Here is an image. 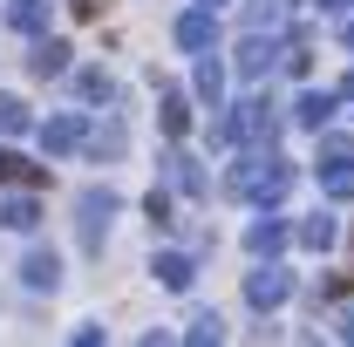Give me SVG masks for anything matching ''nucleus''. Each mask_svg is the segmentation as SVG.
<instances>
[{"instance_id":"1","label":"nucleus","mask_w":354,"mask_h":347,"mask_svg":"<svg viewBox=\"0 0 354 347\" xmlns=\"http://www.w3.org/2000/svg\"><path fill=\"white\" fill-rule=\"evenodd\" d=\"M286 184H293V171H286L279 157L232 164V198H259V205H272V198H286Z\"/></svg>"},{"instance_id":"2","label":"nucleus","mask_w":354,"mask_h":347,"mask_svg":"<svg viewBox=\"0 0 354 347\" xmlns=\"http://www.w3.org/2000/svg\"><path fill=\"white\" fill-rule=\"evenodd\" d=\"M286 293H293V272H286V265H259V272L245 279V300L252 306H279Z\"/></svg>"},{"instance_id":"3","label":"nucleus","mask_w":354,"mask_h":347,"mask_svg":"<svg viewBox=\"0 0 354 347\" xmlns=\"http://www.w3.org/2000/svg\"><path fill=\"white\" fill-rule=\"evenodd\" d=\"M320 191H327V198H354V150H327V164H320Z\"/></svg>"},{"instance_id":"4","label":"nucleus","mask_w":354,"mask_h":347,"mask_svg":"<svg viewBox=\"0 0 354 347\" xmlns=\"http://www.w3.org/2000/svg\"><path fill=\"white\" fill-rule=\"evenodd\" d=\"M212 35H218V28H212V7H198V14H184V21H177V48H191V55H205Z\"/></svg>"},{"instance_id":"5","label":"nucleus","mask_w":354,"mask_h":347,"mask_svg":"<svg viewBox=\"0 0 354 347\" xmlns=\"http://www.w3.org/2000/svg\"><path fill=\"white\" fill-rule=\"evenodd\" d=\"M109 212H116V198H109V191H88V198H82V238H88V245H102Z\"/></svg>"},{"instance_id":"6","label":"nucleus","mask_w":354,"mask_h":347,"mask_svg":"<svg viewBox=\"0 0 354 347\" xmlns=\"http://www.w3.org/2000/svg\"><path fill=\"white\" fill-rule=\"evenodd\" d=\"M245 245H252V252H279V245H286V225H279V218H259V225H252V232H245Z\"/></svg>"},{"instance_id":"7","label":"nucleus","mask_w":354,"mask_h":347,"mask_svg":"<svg viewBox=\"0 0 354 347\" xmlns=\"http://www.w3.org/2000/svg\"><path fill=\"white\" fill-rule=\"evenodd\" d=\"M327 116H334V95L307 88V95H300V123H307V130H327Z\"/></svg>"},{"instance_id":"8","label":"nucleus","mask_w":354,"mask_h":347,"mask_svg":"<svg viewBox=\"0 0 354 347\" xmlns=\"http://www.w3.org/2000/svg\"><path fill=\"white\" fill-rule=\"evenodd\" d=\"M300 245H307V252H327V245H334V218H327V212H313L307 225H300Z\"/></svg>"},{"instance_id":"9","label":"nucleus","mask_w":354,"mask_h":347,"mask_svg":"<svg viewBox=\"0 0 354 347\" xmlns=\"http://www.w3.org/2000/svg\"><path fill=\"white\" fill-rule=\"evenodd\" d=\"M272 68V41H245L239 48V75H266Z\"/></svg>"},{"instance_id":"10","label":"nucleus","mask_w":354,"mask_h":347,"mask_svg":"<svg viewBox=\"0 0 354 347\" xmlns=\"http://www.w3.org/2000/svg\"><path fill=\"white\" fill-rule=\"evenodd\" d=\"M82 143V116H62V123H48V150H75Z\"/></svg>"},{"instance_id":"11","label":"nucleus","mask_w":354,"mask_h":347,"mask_svg":"<svg viewBox=\"0 0 354 347\" xmlns=\"http://www.w3.org/2000/svg\"><path fill=\"white\" fill-rule=\"evenodd\" d=\"M0 184H41V171H35V164H21L14 150H0Z\"/></svg>"},{"instance_id":"12","label":"nucleus","mask_w":354,"mask_h":347,"mask_svg":"<svg viewBox=\"0 0 354 347\" xmlns=\"http://www.w3.org/2000/svg\"><path fill=\"white\" fill-rule=\"evenodd\" d=\"M171 184H184V198H198V191H205V171H198L191 157H171Z\"/></svg>"},{"instance_id":"13","label":"nucleus","mask_w":354,"mask_h":347,"mask_svg":"<svg viewBox=\"0 0 354 347\" xmlns=\"http://www.w3.org/2000/svg\"><path fill=\"white\" fill-rule=\"evenodd\" d=\"M157 279H164V286H191V259L164 252V259H157Z\"/></svg>"},{"instance_id":"14","label":"nucleus","mask_w":354,"mask_h":347,"mask_svg":"<svg viewBox=\"0 0 354 347\" xmlns=\"http://www.w3.org/2000/svg\"><path fill=\"white\" fill-rule=\"evenodd\" d=\"M35 68H41V75H62V68H68V48H62V41H41Z\"/></svg>"},{"instance_id":"15","label":"nucleus","mask_w":354,"mask_h":347,"mask_svg":"<svg viewBox=\"0 0 354 347\" xmlns=\"http://www.w3.org/2000/svg\"><path fill=\"white\" fill-rule=\"evenodd\" d=\"M225 88V75H218V62H198V95H205V102H212V95H218Z\"/></svg>"},{"instance_id":"16","label":"nucleus","mask_w":354,"mask_h":347,"mask_svg":"<svg viewBox=\"0 0 354 347\" xmlns=\"http://www.w3.org/2000/svg\"><path fill=\"white\" fill-rule=\"evenodd\" d=\"M184 123H191V109H184V95H171V102H164V130L184 136Z\"/></svg>"},{"instance_id":"17","label":"nucleus","mask_w":354,"mask_h":347,"mask_svg":"<svg viewBox=\"0 0 354 347\" xmlns=\"http://www.w3.org/2000/svg\"><path fill=\"white\" fill-rule=\"evenodd\" d=\"M28 279H35V286H55V259L35 252V259H28Z\"/></svg>"},{"instance_id":"18","label":"nucleus","mask_w":354,"mask_h":347,"mask_svg":"<svg viewBox=\"0 0 354 347\" xmlns=\"http://www.w3.org/2000/svg\"><path fill=\"white\" fill-rule=\"evenodd\" d=\"M191 341H218V313H198L191 320Z\"/></svg>"},{"instance_id":"19","label":"nucleus","mask_w":354,"mask_h":347,"mask_svg":"<svg viewBox=\"0 0 354 347\" xmlns=\"http://www.w3.org/2000/svg\"><path fill=\"white\" fill-rule=\"evenodd\" d=\"M28 116H21V102H0V130H21Z\"/></svg>"},{"instance_id":"20","label":"nucleus","mask_w":354,"mask_h":347,"mask_svg":"<svg viewBox=\"0 0 354 347\" xmlns=\"http://www.w3.org/2000/svg\"><path fill=\"white\" fill-rule=\"evenodd\" d=\"M102 7H109V0H75V14H82V21H95Z\"/></svg>"},{"instance_id":"21","label":"nucleus","mask_w":354,"mask_h":347,"mask_svg":"<svg viewBox=\"0 0 354 347\" xmlns=\"http://www.w3.org/2000/svg\"><path fill=\"white\" fill-rule=\"evenodd\" d=\"M341 341H354V306H348V313H341Z\"/></svg>"},{"instance_id":"22","label":"nucleus","mask_w":354,"mask_h":347,"mask_svg":"<svg viewBox=\"0 0 354 347\" xmlns=\"http://www.w3.org/2000/svg\"><path fill=\"white\" fill-rule=\"evenodd\" d=\"M320 7H334V14H348V7H354V0H320Z\"/></svg>"},{"instance_id":"23","label":"nucleus","mask_w":354,"mask_h":347,"mask_svg":"<svg viewBox=\"0 0 354 347\" xmlns=\"http://www.w3.org/2000/svg\"><path fill=\"white\" fill-rule=\"evenodd\" d=\"M205 7H225V0H205Z\"/></svg>"},{"instance_id":"24","label":"nucleus","mask_w":354,"mask_h":347,"mask_svg":"<svg viewBox=\"0 0 354 347\" xmlns=\"http://www.w3.org/2000/svg\"><path fill=\"white\" fill-rule=\"evenodd\" d=\"M348 95H354V75H348Z\"/></svg>"}]
</instances>
